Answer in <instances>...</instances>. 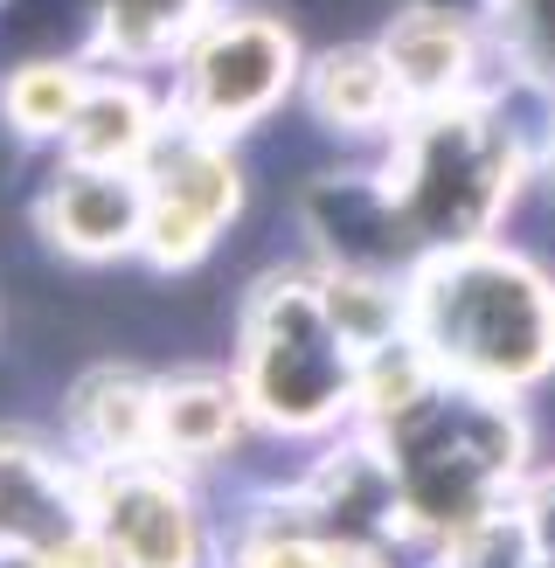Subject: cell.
Masks as SVG:
<instances>
[{
	"label": "cell",
	"mask_w": 555,
	"mask_h": 568,
	"mask_svg": "<svg viewBox=\"0 0 555 568\" xmlns=\"http://www.w3.org/2000/svg\"><path fill=\"white\" fill-rule=\"evenodd\" d=\"M313 111L326 125H341V132H382V125H403L410 111L396 98V83H389V63H382V49H326L320 63H313Z\"/></svg>",
	"instance_id": "obj_12"
},
{
	"label": "cell",
	"mask_w": 555,
	"mask_h": 568,
	"mask_svg": "<svg viewBox=\"0 0 555 568\" xmlns=\"http://www.w3.org/2000/svg\"><path fill=\"white\" fill-rule=\"evenodd\" d=\"M139 187H147L139 250L167 277L209 264V250L230 236V222L243 209V174H236L230 139H209L194 125H160L153 153L139 160Z\"/></svg>",
	"instance_id": "obj_4"
},
{
	"label": "cell",
	"mask_w": 555,
	"mask_h": 568,
	"mask_svg": "<svg viewBox=\"0 0 555 568\" xmlns=\"http://www.w3.org/2000/svg\"><path fill=\"white\" fill-rule=\"evenodd\" d=\"M83 527L111 555V568H202L209 527L188 478L160 458L104 465L83 486Z\"/></svg>",
	"instance_id": "obj_5"
},
{
	"label": "cell",
	"mask_w": 555,
	"mask_h": 568,
	"mask_svg": "<svg viewBox=\"0 0 555 568\" xmlns=\"http://www.w3.org/2000/svg\"><path fill=\"white\" fill-rule=\"evenodd\" d=\"M361 354L333 333L313 277H271L243 326V403L285 437H320L354 403Z\"/></svg>",
	"instance_id": "obj_2"
},
{
	"label": "cell",
	"mask_w": 555,
	"mask_h": 568,
	"mask_svg": "<svg viewBox=\"0 0 555 568\" xmlns=\"http://www.w3.org/2000/svg\"><path fill=\"white\" fill-rule=\"evenodd\" d=\"M83 14H91V49H104L119 70H147L174 63L215 8L209 0H83Z\"/></svg>",
	"instance_id": "obj_11"
},
{
	"label": "cell",
	"mask_w": 555,
	"mask_h": 568,
	"mask_svg": "<svg viewBox=\"0 0 555 568\" xmlns=\"http://www.w3.org/2000/svg\"><path fill=\"white\" fill-rule=\"evenodd\" d=\"M63 430L91 458V471L153 458V382L125 361L83 367L63 395Z\"/></svg>",
	"instance_id": "obj_8"
},
{
	"label": "cell",
	"mask_w": 555,
	"mask_h": 568,
	"mask_svg": "<svg viewBox=\"0 0 555 568\" xmlns=\"http://www.w3.org/2000/svg\"><path fill=\"white\" fill-rule=\"evenodd\" d=\"M83 83H91L83 55H28V63H8V77H0V125L14 139H63Z\"/></svg>",
	"instance_id": "obj_13"
},
{
	"label": "cell",
	"mask_w": 555,
	"mask_h": 568,
	"mask_svg": "<svg viewBox=\"0 0 555 568\" xmlns=\"http://www.w3.org/2000/svg\"><path fill=\"white\" fill-rule=\"evenodd\" d=\"M160 125H167V111L153 104V91L132 70H111V77L91 70V83H83V98L63 125V153L77 166H139L153 153Z\"/></svg>",
	"instance_id": "obj_10"
},
{
	"label": "cell",
	"mask_w": 555,
	"mask_h": 568,
	"mask_svg": "<svg viewBox=\"0 0 555 568\" xmlns=\"http://www.w3.org/2000/svg\"><path fill=\"white\" fill-rule=\"evenodd\" d=\"M250 430V403L230 375L215 367H181V375H160L153 382V458L160 465H209V458H230Z\"/></svg>",
	"instance_id": "obj_7"
},
{
	"label": "cell",
	"mask_w": 555,
	"mask_h": 568,
	"mask_svg": "<svg viewBox=\"0 0 555 568\" xmlns=\"http://www.w3.org/2000/svg\"><path fill=\"white\" fill-rule=\"evenodd\" d=\"M535 568H555V561H535Z\"/></svg>",
	"instance_id": "obj_16"
},
{
	"label": "cell",
	"mask_w": 555,
	"mask_h": 568,
	"mask_svg": "<svg viewBox=\"0 0 555 568\" xmlns=\"http://www.w3.org/2000/svg\"><path fill=\"white\" fill-rule=\"evenodd\" d=\"M299 77V42L278 14L230 8L209 14L174 55V125H194L209 139H236L271 104L292 91Z\"/></svg>",
	"instance_id": "obj_3"
},
{
	"label": "cell",
	"mask_w": 555,
	"mask_h": 568,
	"mask_svg": "<svg viewBox=\"0 0 555 568\" xmlns=\"http://www.w3.org/2000/svg\"><path fill=\"white\" fill-rule=\"evenodd\" d=\"M42 236L63 250L70 264H111L139 250L147 230V187H139V166H63L42 187Z\"/></svg>",
	"instance_id": "obj_6"
},
{
	"label": "cell",
	"mask_w": 555,
	"mask_h": 568,
	"mask_svg": "<svg viewBox=\"0 0 555 568\" xmlns=\"http://www.w3.org/2000/svg\"><path fill=\"white\" fill-rule=\"evenodd\" d=\"M493 36L527 83L555 91V0H493Z\"/></svg>",
	"instance_id": "obj_14"
},
{
	"label": "cell",
	"mask_w": 555,
	"mask_h": 568,
	"mask_svg": "<svg viewBox=\"0 0 555 568\" xmlns=\"http://www.w3.org/2000/svg\"><path fill=\"white\" fill-rule=\"evenodd\" d=\"M403 305L416 354L458 388L507 403L555 375V284L514 250H444L403 292Z\"/></svg>",
	"instance_id": "obj_1"
},
{
	"label": "cell",
	"mask_w": 555,
	"mask_h": 568,
	"mask_svg": "<svg viewBox=\"0 0 555 568\" xmlns=\"http://www.w3.org/2000/svg\"><path fill=\"white\" fill-rule=\"evenodd\" d=\"M382 63L396 98L431 111V104H458L472 91V70H480V49H472L465 21L444 8H403L382 36Z\"/></svg>",
	"instance_id": "obj_9"
},
{
	"label": "cell",
	"mask_w": 555,
	"mask_h": 568,
	"mask_svg": "<svg viewBox=\"0 0 555 568\" xmlns=\"http://www.w3.org/2000/svg\"><path fill=\"white\" fill-rule=\"evenodd\" d=\"M548 194H555V166H548Z\"/></svg>",
	"instance_id": "obj_15"
}]
</instances>
